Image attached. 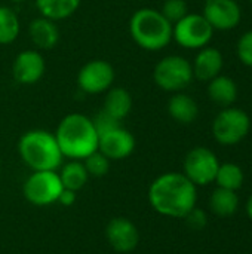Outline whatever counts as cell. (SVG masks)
<instances>
[{
    "label": "cell",
    "mask_w": 252,
    "mask_h": 254,
    "mask_svg": "<svg viewBox=\"0 0 252 254\" xmlns=\"http://www.w3.org/2000/svg\"><path fill=\"white\" fill-rule=\"evenodd\" d=\"M149 202L160 216L184 219L198 204V186L183 173H165L151 182Z\"/></svg>",
    "instance_id": "6da1fadb"
},
{
    "label": "cell",
    "mask_w": 252,
    "mask_h": 254,
    "mask_svg": "<svg viewBox=\"0 0 252 254\" xmlns=\"http://www.w3.org/2000/svg\"><path fill=\"white\" fill-rule=\"evenodd\" d=\"M53 134L64 158L83 161L98 150L100 135L92 118L83 113H68L64 116Z\"/></svg>",
    "instance_id": "7a4b0ae2"
},
{
    "label": "cell",
    "mask_w": 252,
    "mask_h": 254,
    "mask_svg": "<svg viewBox=\"0 0 252 254\" xmlns=\"http://www.w3.org/2000/svg\"><path fill=\"white\" fill-rule=\"evenodd\" d=\"M18 153L33 171H58L64 159L55 134L46 129L24 132L18 141Z\"/></svg>",
    "instance_id": "3957f363"
},
{
    "label": "cell",
    "mask_w": 252,
    "mask_h": 254,
    "mask_svg": "<svg viewBox=\"0 0 252 254\" xmlns=\"http://www.w3.org/2000/svg\"><path fill=\"white\" fill-rule=\"evenodd\" d=\"M129 34L144 51L157 52L172 42V24L153 7L137 9L129 19Z\"/></svg>",
    "instance_id": "277c9868"
},
{
    "label": "cell",
    "mask_w": 252,
    "mask_h": 254,
    "mask_svg": "<svg viewBox=\"0 0 252 254\" xmlns=\"http://www.w3.org/2000/svg\"><path fill=\"white\" fill-rule=\"evenodd\" d=\"M193 79L192 63L181 55L163 57L153 70L154 83L166 92H181L192 83Z\"/></svg>",
    "instance_id": "5b68a950"
},
{
    "label": "cell",
    "mask_w": 252,
    "mask_h": 254,
    "mask_svg": "<svg viewBox=\"0 0 252 254\" xmlns=\"http://www.w3.org/2000/svg\"><path fill=\"white\" fill-rule=\"evenodd\" d=\"M251 129V119L247 112L236 107L223 109L212 122V135L223 146L241 143Z\"/></svg>",
    "instance_id": "8992f818"
},
{
    "label": "cell",
    "mask_w": 252,
    "mask_h": 254,
    "mask_svg": "<svg viewBox=\"0 0 252 254\" xmlns=\"http://www.w3.org/2000/svg\"><path fill=\"white\" fill-rule=\"evenodd\" d=\"M62 189L58 171H33L22 186L25 199L36 207H48L58 202Z\"/></svg>",
    "instance_id": "52a82bcc"
},
{
    "label": "cell",
    "mask_w": 252,
    "mask_h": 254,
    "mask_svg": "<svg viewBox=\"0 0 252 254\" xmlns=\"http://www.w3.org/2000/svg\"><path fill=\"white\" fill-rule=\"evenodd\" d=\"M214 36V28L199 13H187L172 25V40L186 49H202L208 46Z\"/></svg>",
    "instance_id": "ba28073f"
},
{
    "label": "cell",
    "mask_w": 252,
    "mask_h": 254,
    "mask_svg": "<svg viewBox=\"0 0 252 254\" xmlns=\"http://www.w3.org/2000/svg\"><path fill=\"white\" fill-rule=\"evenodd\" d=\"M220 168V161L217 155L208 147H195L192 149L183 164V174L195 186H208L215 182L217 171Z\"/></svg>",
    "instance_id": "9c48e42d"
},
{
    "label": "cell",
    "mask_w": 252,
    "mask_h": 254,
    "mask_svg": "<svg viewBox=\"0 0 252 254\" xmlns=\"http://www.w3.org/2000/svg\"><path fill=\"white\" fill-rule=\"evenodd\" d=\"M113 65L101 58L89 60L77 73V86L82 92L89 95L105 94L114 83Z\"/></svg>",
    "instance_id": "30bf717a"
},
{
    "label": "cell",
    "mask_w": 252,
    "mask_h": 254,
    "mask_svg": "<svg viewBox=\"0 0 252 254\" xmlns=\"http://www.w3.org/2000/svg\"><path fill=\"white\" fill-rule=\"evenodd\" d=\"M46 71V61L40 51H21L12 63V76L19 85H36Z\"/></svg>",
    "instance_id": "8fae6325"
},
{
    "label": "cell",
    "mask_w": 252,
    "mask_h": 254,
    "mask_svg": "<svg viewBox=\"0 0 252 254\" xmlns=\"http://www.w3.org/2000/svg\"><path fill=\"white\" fill-rule=\"evenodd\" d=\"M135 144L134 134L125 127L119 125L107 132L100 134L98 150L110 161H122L134 153Z\"/></svg>",
    "instance_id": "7c38bea8"
},
{
    "label": "cell",
    "mask_w": 252,
    "mask_h": 254,
    "mask_svg": "<svg viewBox=\"0 0 252 254\" xmlns=\"http://www.w3.org/2000/svg\"><path fill=\"white\" fill-rule=\"evenodd\" d=\"M105 238L114 252L131 253L138 247L140 232L132 220L126 217H114L105 226Z\"/></svg>",
    "instance_id": "4fadbf2b"
},
{
    "label": "cell",
    "mask_w": 252,
    "mask_h": 254,
    "mask_svg": "<svg viewBox=\"0 0 252 254\" xmlns=\"http://www.w3.org/2000/svg\"><path fill=\"white\" fill-rule=\"evenodd\" d=\"M205 19L214 30H232L238 27L242 18L239 4L235 0H205Z\"/></svg>",
    "instance_id": "5bb4252c"
},
{
    "label": "cell",
    "mask_w": 252,
    "mask_h": 254,
    "mask_svg": "<svg viewBox=\"0 0 252 254\" xmlns=\"http://www.w3.org/2000/svg\"><path fill=\"white\" fill-rule=\"evenodd\" d=\"M28 36L37 51H50L58 45L61 39L58 24L42 15L30 22Z\"/></svg>",
    "instance_id": "9a60e30c"
},
{
    "label": "cell",
    "mask_w": 252,
    "mask_h": 254,
    "mask_svg": "<svg viewBox=\"0 0 252 254\" xmlns=\"http://www.w3.org/2000/svg\"><path fill=\"white\" fill-rule=\"evenodd\" d=\"M224 65L223 54L217 48L205 46L199 49L192 67H193V76L202 82H209L215 76L220 74L221 68Z\"/></svg>",
    "instance_id": "2e32d148"
},
{
    "label": "cell",
    "mask_w": 252,
    "mask_h": 254,
    "mask_svg": "<svg viewBox=\"0 0 252 254\" xmlns=\"http://www.w3.org/2000/svg\"><path fill=\"white\" fill-rule=\"evenodd\" d=\"M132 104V95L126 88L111 86L104 95L102 110L122 122L131 113Z\"/></svg>",
    "instance_id": "e0dca14e"
},
{
    "label": "cell",
    "mask_w": 252,
    "mask_h": 254,
    "mask_svg": "<svg viewBox=\"0 0 252 254\" xmlns=\"http://www.w3.org/2000/svg\"><path fill=\"white\" fill-rule=\"evenodd\" d=\"M168 113L178 124H192L199 115L198 103L184 92H175L168 101Z\"/></svg>",
    "instance_id": "ac0fdd59"
},
{
    "label": "cell",
    "mask_w": 252,
    "mask_h": 254,
    "mask_svg": "<svg viewBox=\"0 0 252 254\" xmlns=\"http://www.w3.org/2000/svg\"><path fill=\"white\" fill-rule=\"evenodd\" d=\"M208 95L215 104H218L221 107H230L238 98L236 82L229 76L218 74L209 80Z\"/></svg>",
    "instance_id": "d6986e66"
},
{
    "label": "cell",
    "mask_w": 252,
    "mask_h": 254,
    "mask_svg": "<svg viewBox=\"0 0 252 254\" xmlns=\"http://www.w3.org/2000/svg\"><path fill=\"white\" fill-rule=\"evenodd\" d=\"M42 16L55 22L73 16L82 4V0H34Z\"/></svg>",
    "instance_id": "ffe728a7"
},
{
    "label": "cell",
    "mask_w": 252,
    "mask_h": 254,
    "mask_svg": "<svg viewBox=\"0 0 252 254\" xmlns=\"http://www.w3.org/2000/svg\"><path fill=\"white\" fill-rule=\"evenodd\" d=\"M209 208L218 217H230L239 210V196L235 190L217 188L209 196Z\"/></svg>",
    "instance_id": "44dd1931"
},
{
    "label": "cell",
    "mask_w": 252,
    "mask_h": 254,
    "mask_svg": "<svg viewBox=\"0 0 252 254\" xmlns=\"http://www.w3.org/2000/svg\"><path fill=\"white\" fill-rule=\"evenodd\" d=\"M59 168H61V171L58 174H59L64 189L77 192L86 185V182L89 179V174L85 168L83 161L70 159L67 164H62Z\"/></svg>",
    "instance_id": "7402d4cb"
},
{
    "label": "cell",
    "mask_w": 252,
    "mask_h": 254,
    "mask_svg": "<svg viewBox=\"0 0 252 254\" xmlns=\"http://www.w3.org/2000/svg\"><path fill=\"white\" fill-rule=\"evenodd\" d=\"M21 33V22L15 10L0 4V45L13 43Z\"/></svg>",
    "instance_id": "603a6c76"
},
{
    "label": "cell",
    "mask_w": 252,
    "mask_h": 254,
    "mask_svg": "<svg viewBox=\"0 0 252 254\" xmlns=\"http://www.w3.org/2000/svg\"><path fill=\"white\" fill-rule=\"evenodd\" d=\"M244 182H245V174H244V170L238 164H233V162L220 164V168L215 176L217 188L238 192L242 188Z\"/></svg>",
    "instance_id": "cb8c5ba5"
},
{
    "label": "cell",
    "mask_w": 252,
    "mask_h": 254,
    "mask_svg": "<svg viewBox=\"0 0 252 254\" xmlns=\"http://www.w3.org/2000/svg\"><path fill=\"white\" fill-rule=\"evenodd\" d=\"M110 159L107 156H104L100 150L91 153L88 158L83 159V164H85V168L89 174V177H104L108 170H110Z\"/></svg>",
    "instance_id": "d4e9b609"
},
{
    "label": "cell",
    "mask_w": 252,
    "mask_h": 254,
    "mask_svg": "<svg viewBox=\"0 0 252 254\" xmlns=\"http://www.w3.org/2000/svg\"><path fill=\"white\" fill-rule=\"evenodd\" d=\"M159 10L174 25L189 13V6L186 0H165Z\"/></svg>",
    "instance_id": "484cf974"
},
{
    "label": "cell",
    "mask_w": 252,
    "mask_h": 254,
    "mask_svg": "<svg viewBox=\"0 0 252 254\" xmlns=\"http://www.w3.org/2000/svg\"><path fill=\"white\" fill-rule=\"evenodd\" d=\"M238 57L242 64L252 67V30L247 31L238 42Z\"/></svg>",
    "instance_id": "4316f807"
},
{
    "label": "cell",
    "mask_w": 252,
    "mask_h": 254,
    "mask_svg": "<svg viewBox=\"0 0 252 254\" xmlns=\"http://www.w3.org/2000/svg\"><path fill=\"white\" fill-rule=\"evenodd\" d=\"M187 226L193 231H202L206 225H208V216H206V211L199 208V207H195L193 210H190L187 213V216L184 217Z\"/></svg>",
    "instance_id": "83f0119b"
},
{
    "label": "cell",
    "mask_w": 252,
    "mask_h": 254,
    "mask_svg": "<svg viewBox=\"0 0 252 254\" xmlns=\"http://www.w3.org/2000/svg\"><path fill=\"white\" fill-rule=\"evenodd\" d=\"M92 121H94V125H95V128H97L98 135L102 134V132H107V131H110V129H113V128H116V127H119V125H122L120 121L114 119L113 116H110V115L105 113L104 110H101L95 118H92Z\"/></svg>",
    "instance_id": "f1b7e54d"
},
{
    "label": "cell",
    "mask_w": 252,
    "mask_h": 254,
    "mask_svg": "<svg viewBox=\"0 0 252 254\" xmlns=\"http://www.w3.org/2000/svg\"><path fill=\"white\" fill-rule=\"evenodd\" d=\"M74 202H76V192L68 190V189H62V192L58 198V204H61L62 207H70Z\"/></svg>",
    "instance_id": "f546056e"
},
{
    "label": "cell",
    "mask_w": 252,
    "mask_h": 254,
    "mask_svg": "<svg viewBox=\"0 0 252 254\" xmlns=\"http://www.w3.org/2000/svg\"><path fill=\"white\" fill-rule=\"evenodd\" d=\"M245 210H247V214H248V217L252 220V193L250 195V198H248V201H247V205H245Z\"/></svg>",
    "instance_id": "4dcf8cb0"
},
{
    "label": "cell",
    "mask_w": 252,
    "mask_h": 254,
    "mask_svg": "<svg viewBox=\"0 0 252 254\" xmlns=\"http://www.w3.org/2000/svg\"><path fill=\"white\" fill-rule=\"evenodd\" d=\"M9 1H12L13 4H21V3H25L27 0H9Z\"/></svg>",
    "instance_id": "1f68e13d"
},
{
    "label": "cell",
    "mask_w": 252,
    "mask_h": 254,
    "mask_svg": "<svg viewBox=\"0 0 252 254\" xmlns=\"http://www.w3.org/2000/svg\"><path fill=\"white\" fill-rule=\"evenodd\" d=\"M0 176H1V165H0Z\"/></svg>",
    "instance_id": "d6a6232c"
},
{
    "label": "cell",
    "mask_w": 252,
    "mask_h": 254,
    "mask_svg": "<svg viewBox=\"0 0 252 254\" xmlns=\"http://www.w3.org/2000/svg\"><path fill=\"white\" fill-rule=\"evenodd\" d=\"M251 3H252V0H251Z\"/></svg>",
    "instance_id": "836d02e7"
}]
</instances>
